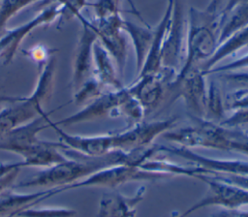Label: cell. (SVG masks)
Wrapping results in <instances>:
<instances>
[{"label":"cell","mask_w":248,"mask_h":217,"mask_svg":"<svg viewBox=\"0 0 248 217\" xmlns=\"http://www.w3.org/2000/svg\"><path fill=\"white\" fill-rule=\"evenodd\" d=\"M64 149L71 154L70 157L67 155L65 161L46 168L11 188L16 190L29 187H64L78 182L104 168L125 163V151L122 150H115L100 157H88L65 147Z\"/></svg>","instance_id":"cell-1"},{"label":"cell","mask_w":248,"mask_h":217,"mask_svg":"<svg viewBox=\"0 0 248 217\" xmlns=\"http://www.w3.org/2000/svg\"><path fill=\"white\" fill-rule=\"evenodd\" d=\"M220 29L218 13L207 9L201 11L194 7L190 9L185 59L181 69L201 66L214 54L218 47Z\"/></svg>","instance_id":"cell-2"},{"label":"cell","mask_w":248,"mask_h":217,"mask_svg":"<svg viewBox=\"0 0 248 217\" xmlns=\"http://www.w3.org/2000/svg\"><path fill=\"white\" fill-rule=\"evenodd\" d=\"M205 77L200 66L181 69L168 87L169 104L182 98L191 117L204 118L207 91Z\"/></svg>","instance_id":"cell-3"},{"label":"cell","mask_w":248,"mask_h":217,"mask_svg":"<svg viewBox=\"0 0 248 217\" xmlns=\"http://www.w3.org/2000/svg\"><path fill=\"white\" fill-rule=\"evenodd\" d=\"M194 125L169 130L162 136L169 141L186 148L203 147L218 150H230L226 128L203 118L192 117Z\"/></svg>","instance_id":"cell-4"},{"label":"cell","mask_w":248,"mask_h":217,"mask_svg":"<svg viewBox=\"0 0 248 217\" xmlns=\"http://www.w3.org/2000/svg\"><path fill=\"white\" fill-rule=\"evenodd\" d=\"M167 177L171 176L163 172L147 170L139 166L116 164L104 168L78 182L58 189L60 193L85 187H102L115 190L119 186L134 181H153Z\"/></svg>","instance_id":"cell-5"},{"label":"cell","mask_w":248,"mask_h":217,"mask_svg":"<svg viewBox=\"0 0 248 217\" xmlns=\"http://www.w3.org/2000/svg\"><path fill=\"white\" fill-rule=\"evenodd\" d=\"M195 178L205 183L207 190L202 199L193 203L178 217H189L194 212L208 206H220L223 209H241L248 205V189L208 175L198 174Z\"/></svg>","instance_id":"cell-6"},{"label":"cell","mask_w":248,"mask_h":217,"mask_svg":"<svg viewBox=\"0 0 248 217\" xmlns=\"http://www.w3.org/2000/svg\"><path fill=\"white\" fill-rule=\"evenodd\" d=\"M172 1L171 16L162 46L161 63L162 67L171 69L178 73L185 59L187 20L184 15L183 1Z\"/></svg>","instance_id":"cell-7"},{"label":"cell","mask_w":248,"mask_h":217,"mask_svg":"<svg viewBox=\"0 0 248 217\" xmlns=\"http://www.w3.org/2000/svg\"><path fill=\"white\" fill-rule=\"evenodd\" d=\"M176 74L175 71L163 67L156 74L138 77L137 80L128 86L131 94L142 106L145 115L156 110L166 100L168 87Z\"/></svg>","instance_id":"cell-8"},{"label":"cell","mask_w":248,"mask_h":217,"mask_svg":"<svg viewBox=\"0 0 248 217\" xmlns=\"http://www.w3.org/2000/svg\"><path fill=\"white\" fill-rule=\"evenodd\" d=\"M178 117L172 116L162 120L141 121L132 124L129 128L113 133L114 150L127 151L134 148L149 146L154 140L170 130L176 123Z\"/></svg>","instance_id":"cell-9"},{"label":"cell","mask_w":248,"mask_h":217,"mask_svg":"<svg viewBox=\"0 0 248 217\" xmlns=\"http://www.w3.org/2000/svg\"><path fill=\"white\" fill-rule=\"evenodd\" d=\"M60 5L58 3L46 7L29 21L19 26L6 30L0 37V61L4 65L10 64L23 40L36 28L50 24L59 18Z\"/></svg>","instance_id":"cell-10"},{"label":"cell","mask_w":248,"mask_h":217,"mask_svg":"<svg viewBox=\"0 0 248 217\" xmlns=\"http://www.w3.org/2000/svg\"><path fill=\"white\" fill-rule=\"evenodd\" d=\"M124 18L117 15L105 19L90 20L98 41L113 58L118 74L122 78L127 61V42L123 35Z\"/></svg>","instance_id":"cell-11"},{"label":"cell","mask_w":248,"mask_h":217,"mask_svg":"<svg viewBox=\"0 0 248 217\" xmlns=\"http://www.w3.org/2000/svg\"><path fill=\"white\" fill-rule=\"evenodd\" d=\"M81 23V32L78 39L73 58L72 88L75 93L86 80L93 77V46L98 40L90 20L81 14L77 17Z\"/></svg>","instance_id":"cell-12"},{"label":"cell","mask_w":248,"mask_h":217,"mask_svg":"<svg viewBox=\"0 0 248 217\" xmlns=\"http://www.w3.org/2000/svg\"><path fill=\"white\" fill-rule=\"evenodd\" d=\"M59 108L50 111L44 110L38 117L1 137L0 150L12 152L23 157L28 151H30L43 140L39 139L38 135L43 130L50 128L48 123L49 116Z\"/></svg>","instance_id":"cell-13"},{"label":"cell","mask_w":248,"mask_h":217,"mask_svg":"<svg viewBox=\"0 0 248 217\" xmlns=\"http://www.w3.org/2000/svg\"><path fill=\"white\" fill-rule=\"evenodd\" d=\"M129 93V88L125 86L119 90L107 91L95 100L86 104L80 110L54 123L57 126L68 127L78 123L100 119L106 116L116 117L117 108Z\"/></svg>","instance_id":"cell-14"},{"label":"cell","mask_w":248,"mask_h":217,"mask_svg":"<svg viewBox=\"0 0 248 217\" xmlns=\"http://www.w3.org/2000/svg\"><path fill=\"white\" fill-rule=\"evenodd\" d=\"M11 105L0 108V138L33 120L44 111L45 101L32 92L28 97L10 98Z\"/></svg>","instance_id":"cell-15"},{"label":"cell","mask_w":248,"mask_h":217,"mask_svg":"<svg viewBox=\"0 0 248 217\" xmlns=\"http://www.w3.org/2000/svg\"><path fill=\"white\" fill-rule=\"evenodd\" d=\"M158 152H165L189 161L194 166L202 168L205 172L203 174L210 173H230L238 175H248V162L240 160H220L207 158L193 152L191 149L178 146L170 147L157 144Z\"/></svg>","instance_id":"cell-16"},{"label":"cell","mask_w":248,"mask_h":217,"mask_svg":"<svg viewBox=\"0 0 248 217\" xmlns=\"http://www.w3.org/2000/svg\"><path fill=\"white\" fill-rule=\"evenodd\" d=\"M48 123L50 128L58 134L60 142L67 149L88 157H100L115 151L113 147L112 133L97 136L70 135L63 132L59 126L50 120V118L48 119Z\"/></svg>","instance_id":"cell-17"},{"label":"cell","mask_w":248,"mask_h":217,"mask_svg":"<svg viewBox=\"0 0 248 217\" xmlns=\"http://www.w3.org/2000/svg\"><path fill=\"white\" fill-rule=\"evenodd\" d=\"M146 194V187H140L132 196L116 191L104 193L99 201L96 217H135Z\"/></svg>","instance_id":"cell-18"},{"label":"cell","mask_w":248,"mask_h":217,"mask_svg":"<svg viewBox=\"0 0 248 217\" xmlns=\"http://www.w3.org/2000/svg\"><path fill=\"white\" fill-rule=\"evenodd\" d=\"M60 194L58 188H50L35 193H17L9 188L0 194V217L16 216L26 208L36 206L41 202Z\"/></svg>","instance_id":"cell-19"},{"label":"cell","mask_w":248,"mask_h":217,"mask_svg":"<svg viewBox=\"0 0 248 217\" xmlns=\"http://www.w3.org/2000/svg\"><path fill=\"white\" fill-rule=\"evenodd\" d=\"M93 77L108 91L124 87L113 58L98 40L93 46Z\"/></svg>","instance_id":"cell-20"},{"label":"cell","mask_w":248,"mask_h":217,"mask_svg":"<svg viewBox=\"0 0 248 217\" xmlns=\"http://www.w3.org/2000/svg\"><path fill=\"white\" fill-rule=\"evenodd\" d=\"M172 6H173V1L169 0L165 13L160 22L156 27H154V34H153L150 49L140 71L138 73V77L156 74L163 68L161 63V52H162L164 38H165L167 29L170 20V16H171Z\"/></svg>","instance_id":"cell-21"},{"label":"cell","mask_w":248,"mask_h":217,"mask_svg":"<svg viewBox=\"0 0 248 217\" xmlns=\"http://www.w3.org/2000/svg\"><path fill=\"white\" fill-rule=\"evenodd\" d=\"M122 29L126 32L134 46L137 62V72L139 73L148 55L151 42L153 39L154 28L147 26H140L129 20L123 21Z\"/></svg>","instance_id":"cell-22"},{"label":"cell","mask_w":248,"mask_h":217,"mask_svg":"<svg viewBox=\"0 0 248 217\" xmlns=\"http://www.w3.org/2000/svg\"><path fill=\"white\" fill-rule=\"evenodd\" d=\"M226 110L220 84L215 79H211L206 91L205 116L203 119L220 124L227 117L225 115Z\"/></svg>","instance_id":"cell-23"},{"label":"cell","mask_w":248,"mask_h":217,"mask_svg":"<svg viewBox=\"0 0 248 217\" xmlns=\"http://www.w3.org/2000/svg\"><path fill=\"white\" fill-rule=\"evenodd\" d=\"M248 25V3L232 9L225 17L218 39V46Z\"/></svg>","instance_id":"cell-24"},{"label":"cell","mask_w":248,"mask_h":217,"mask_svg":"<svg viewBox=\"0 0 248 217\" xmlns=\"http://www.w3.org/2000/svg\"><path fill=\"white\" fill-rule=\"evenodd\" d=\"M117 116H122L131 124H136L143 121L145 112L140 102L130 92L117 108Z\"/></svg>","instance_id":"cell-25"},{"label":"cell","mask_w":248,"mask_h":217,"mask_svg":"<svg viewBox=\"0 0 248 217\" xmlns=\"http://www.w3.org/2000/svg\"><path fill=\"white\" fill-rule=\"evenodd\" d=\"M107 91L94 77H91L74 93V103L78 106L86 105Z\"/></svg>","instance_id":"cell-26"},{"label":"cell","mask_w":248,"mask_h":217,"mask_svg":"<svg viewBox=\"0 0 248 217\" xmlns=\"http://www.w3.org/2000/svg\"><path fill=\"white\" fill-rule=\"evenodd\" d=\"M78 212L73 208L67 207H29L21 210L16 217H77Z\"/></svg>","instance_id":"cell-27"},{"label":"cell","mask_w":248,"mask_h":217,"mask_svg":"<svg viewBox=\"0 0 248 217\" xmlns=\"http://www.w3.org/2000/svg\"><path fill=\"white\" fill-rule=\"evenodd\" d=\"M37 0H1L0 2V37L5 32L8 21L19 11Z\"/></svg>","instance_id":"cell-28"},{"label":"cell","mask_w":248,"mask_h":217,"mask_svg":"<svg viewBox=\"0 0 248 217\" xmlns=\"http://www.w3.org/2000/svg\"><path fill=\"white\" fill-rule=\"evenodd\" d=\"M220 81L232 87V91H248V72L230 71L215 73Z\"/></svg>","instance_id":"cell-29"},{"label":"cell","mask_w":248,"mask_h":217,"mask_svg":"<svg viewBox=\"0 0 248 217\" xmlns=\"http://www.w3.org/2000/svg\"><path fill=\"white\" fill-rule=\"evenodd\" d=\"M121 0H97L94 3H88L94 11L95 19H105L117 15H121Z\"/></svg>","instance_id":"cell-30"},{"label":"cell","mask_w":248,"mask_h":217,"mask_svg":"<svg viewBox=\"0 0 248 217\" xmlns=\"http://www.w3.org/2000/svg\"><path fill=\"white\" fill-rule=\"evenodd\" d=\"M60 16L59 23H65L73 17H78L81 10L87 6V0H59Z\"/></svg>","instance_id":"cell-31"},{"label":"cell","mask_w":248,"mask_h":217,"mask_svg":"<svg viewBox=\"0 0 248 217\" xmlns=\"http://www.w3.org/2000/svg\"><path fill=\"white\" fill-rule=\"evenodd\" d=\"M226 109L236 110L248 108V91H231L225 98Z\"/></svg>","instance_id":"cell-32"},{"label":"cell","mask_w":248,"mask_h":217,"mask_svg":"<svg viewBox=\"0 0 248 217\" xmlns=\"http://www.w3.org/2000/svg\"><path fill=\"white\" fill-rule=\"evenodd\" d=\"M53 50L48 49L47 47H44L43 46H36L35 47L24 51L26 53V55H29L30 58H32L33 60L37 61V62H46L47 61V59L50 57H47V54H52ZM52 56V55H51Z\"/></svg>","instance_id":"cell-33"},{"label":"cell","mask_w":248,"mask_h":217,"mask_svg":"<svg viewBox=\"0 0 248 217\" xmlns=\"http://www.w3.org/2000/svg\"><path fill=\"white\" fill-rule=\"evenodd\" d=\"M247 3H248V0H229L228 3L226 4V6L224 7V9L220 13H218L220 22H221V26H222V23H223L225 17L228 16V14L232 9H234L235 7H237L239 5H243V4H247Z\"/></svg>","instance_id":"cell-34"},{"label":"cell","mask_w":248,"mask_h":217,"mask_svg":"<svg viewBox=\"0 0 248 217\" xmlns=\"http://www.w3.org/2000/svg\"><path fill=\"white\" fill-rule=\"evenodd\" d=\"M210 217H248V211L240 209H222L211 214Z\"/></svg>","instance_id":"cell-35"},{"label":"cell","mask_w":248,"mask_h":217,"mask_svg":"<svg viewBox=\"0 0 248 217\" xmlns=\"http://www.w3.org/2000/svg\"><path fill=\"white\" fill-rule=\"evenodd\" d=\"M20 170H13L12 172H10L9 174L5 175L4 177L0 178V194L2 192H4L5 190L9 189L12 187L14 181L16 180L17 174L19 173Z\"/></svg>","instance_id":"cell-36"},{"label":"cell","mask_w":248,"mask_h":217,"mask_svg":"<svg viewBox=\"0 0 248 217\" xmlns=\"http://www.w3.org/2000/svg\"><path fill=\"white\" fill-rule=\"evenodd\" d=\"M22 168H23L22 162H14V163L0 162V178L9 174L13 170H20Z\"/></svg>","instance_id":"cell-37"},{"label":"cell","mask_w":248,"mask_h":217,"mask_svg":"<svg viewBox=\"0 0 248 217\" xmlns=\"http://www.w3.org/2000/svg\"><path fill=\"white\" fill-rule=\"evenodd\" d=\"M128 4H129V6H130V8H131V12L143 23V25L144 26H147V27H150V25L145 21V19L143 18V16H141V14H140V12L138 10V8L136 7V5H135V3H134V1L133 0H125Z\"/></svg>","instance_id":"cell-38"},{"label":"cell","mask_w":248,"mask_h":217,"mask_svg":"<svg viewBox=\"0 0 248 217\" xmlns=\"http://www.w3.org/2000/svg\"><path fill=\"white\" fill-rule=\"evenodd\" d=\"M218 1L219 0H211V2L209 3V5H208V7H207V9H210V10H214V11H216V7H217V4H218Z\"/></svg>","instance_id":"cell-39"},{"label":"cell","mask_w":248,"mask_h":217,"mask_svg":"<svg viewBox=\"0 0 248 217\" xmlns=\"http://www.w3.org/2000/svg\"><path fill=\"white\" fill-rule=\"evenodd\" d=\"M7 217H15V216H7Z\"/></svg>","instance_id":"cell-40"},{"label":"cell","mask_w":248,"mask_h":217,"mask_svg":"<svg viewBox=\"0 0 248 217\" xmlns=\"http://www.w3.org/2000/svg\"><path fill=\"white\" fill-rule=\"evenodd\" d=\"M58 2H59V1H58ZM58 2H57V3H58Z\"/></svg>","instance_id":"cell-41"},{"label":"cell","mask_w":248,"mask_h":217,"mask_svg":"<svg viewBox=\"0 0 248 217\" xmlns=\"http://www.w3.org/2000/svg\"><path fill=\"white\" fill-rule=\"evenodd\" d=\"M0 2H1V0H0Z\"/></svg>","instance_id":"cell-42"},{"label":"cell","mask_w":248,"mask_h":217,"mask_svg":"<svg viewBox=\"0 0 248 217\" xmlns=\"http://www.w3.org/2000/svg\"></svg>","instance_id":"cell-43"}]
</instances>
